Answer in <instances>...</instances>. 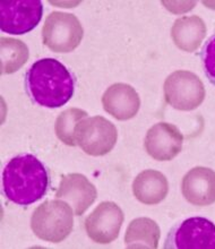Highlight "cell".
<instances>
[{
  "label": "cell",
  "mask_w": 215,
  "mask_h": 249,
  "mask_svg": "<svg viewBox=\"0 0 215 249\" xmlns=\"http://www.w3.org/2000/svg\"><path fill=\"white\" fill-rule=\"evenodd\" d=\"M76 79L54 58L36 60L25 74V89L31 100L44 108H60L72 98Z\"/></svg>",
  "instance_id": "obj_1"
},
{
  "label": "cell",
  "mask_w": 215,
  "mask_h": 249,
  "mask_svg": "<svg viewBox=\"0 0 215 249\" xmlns=\"http://www.w3.org/2000/svg\"><path fill=\"white\" fill-rule=\"evenodd\" d=\"M49 187V171L42 161L31 153L10 159L2 171L3 195L19 206H29L42 199Z\"/></svg>",
  "instance_id": "obj_2"
},
{
  "label": "cell",
  "mask_w": 215,
  "mask_h": 249,
  "mask_svg": "<svg viewBox=\"0 0 215 249\" xmlns=\"http://www.w3.org/2000/svg\"><path fill=\"white\" fill-rule=\"evenodd\" d=\"M31 228L40 239L54 244L61 243L74 228L72 207L62 199L46 200L32 214Z\"/></svg>",
  "instance_id": "obj_3"
},
{
  "label": "cell",
  "mask_w": 215,
  "mask_h": 249,
  "mask_svg": "<svg viewBox=\"0 0 215 249\" xmlns=\"http://www.w3.org/2000/svg\"><path fill=\"white\" fill-rule=\"evenodd\" d=\"M84 30L74 14L53 12L46 18L42 29L44 46L58 53L74 51L82 42Z\"/></svg>",
  "instance_id": "obj_4"
},
{
  "label": "cell",
  "mask_w": 215,
  "mask_h": 249,
  "mask_svg": "<svg viewBox=\"0 0 215 249\" xmlns=\"http://www.w3.org/2000/svg\"><path fill=\"white\" fill-rule=\"evenodd\" d=\"M164 98L172 108L192 111L205 99V88L196 74L188 71H176L164 82Z\"/></svg>",
  "instance_id": "obj_5"
},
{
  "label": "cell",
  "mask_w": 215,
  "mask_h": 249,
  "mask_svg": "<svg viewBox=\"0 0 215 249\" xmlns=\"http://www.w3.org/2000/svg\"><path fill=\"white\" fill-rule=\"evenodd\" d=\"M114 124L101 116L81 120L75 127V141L86 154L102 157L110 153L117 143Z\"/></svg>",
  "instance_id": "obj_6"
},
{
  "label": "cell",
  "mask_w": 215,
  "mask_h": 249,
  "mask_svg": "<svg viewBox=\"0 0 215 249\" xmlns=\"http://www.w3.org/2000/svg\"><path fill=\"white\" fill-rule=\"evenodd\" d=\"M165 249H215V224L200 216L189 217L172 228Z\"/></svg>",
  "instance_id": "obj_7"
},
{
  "label": "cell",
  "mask_w": 215,
  "mask_h": 249,
  "mask_svg": "<svg viewBox=\"0 0 215 249\" xmlns=\"http://www.w3.org/2000/svg\"><path fill=\"white\" fill-rule=\"evenodd\" d=\"M40 0H15L0 3V27L2 32L23 36L39 25L43 16Z\"/></svg>",
  "instance_id": "obj_8"
},
{
  "label": "cell",
  "mask_w": 215,
  "mask_h": 249,
  "mask_svg": "<svg viewBox=\"0 0 215 249\" xmlns=\"http://www.w3.org/2000/svg\"><path fill=\"white\" fill-rule=\"evenodd\" d=\"M125 215L123 210L113 202H102L86 217L88 236L98 244H110L119 236Z\"/></svg>",
  "instance_id": "obj_9"
},
{
  "label": "cell",
  "mask_w": 215,
  "mask_h": 249,
  "mask_svg": "<svg viewBox=\"0 0 215 249\" xmlns=\"http://www.w3.org/2000/svg\"><path fill=\"white\" fill-rule=\"evenodd\" d=\"M183 135L175 124H155L147 130L144 146L147 154L157 161H170L182 150Z\"/></svg>",
  "instance_id": "obj_10"
},
{
  "label": "cell",
  "mask_w": 215,
  "mask_h": 249,
  "mask_svg": "<svg viewBox=\"0 0 215 249\" xmlns=\"http://www.w3.org/2000/svg\"><path fill=\"white\" fill-rule=\"evenodd\" d=\"M55 197L66 200L72 207L75 215L81 216L95 202L98 190L84 175L69 174L61 177Z\"/></svg>",
  "instance_id": "obj_11"
},
{
  "label": "cell",
  "mask_w": 215,
  "mask_h": 249,
  "mask_svg": "<svg viewBox=\"0 0 215 249\" xmlns=\"http://www.w3.org/2000/svg\"><path fill=\"white\" fill-rule=\"evenodd\" d=\"M181 192L193 205H212L215 203V171L206 167L193 168L182 179Z\"/></svg>",
  "instance_id": "obj_12"
},
{
  "label": "cell",
  "mask_w": 215,
  "mask_h": 249,
  "mask_svg": "<svg viewBox=\"0 0 215 249\" xmlns=\"http://www.w3.org/2000/svg\"><path fill=\"white\" fill-rule=\"evenodd\" d=\"M105 111L118 120H129L137 115L141 108V99L133 86L116 83L107 89L102 96Z\"/></svg>",
  "instance_id": "obj_13"
},
{
  "label": "cell",
  "mask_w": 215,
  "mask_h": 249,
  "mask_svg": "<svg viewBox=\"0 0 215 249\" xmlns=\"http://www.w3.org/2000/svg\"><path fill=\"white\" fill-rule=\"evenodd\" d=\"M169 192L168 179L160 171L144 170L133 182V194L145 205H157L165 198Z\"/></svg>",
  "instance_id": "obj_14"
},
{
  "label": "cell",
  "mask_w": 215,
  "mask_h": 249,
  "mask_svg": "<svg viewBox=\"0 0 215 249\" xmlns=\"http://www.w3.org/2000/svg\"><path fill=\"white\" fill-rule=\"evenodd\" d=\"M206 36V25L200 17L183 16L173 24L171 36L179 49L186 53H194L198 49Z\"/></svg>",
  "instance_id": "obj_15"
},
{
  "label": "cell",
  "mask_w": 215,
  "mask_h": 249,
  "mask_svg": "<svg viewBox=\"0 0 215 249\" xmlns=\"http://www.w3.org/2000/svg\"><path fill=\"white\" fill-rule=\"evenodd\" d=\"M160 228L158 223L148 217H138L127 228L125 243L128 248H152L159 246Z\"/></svg>",
  "instance_id": "obj_16"
},
{
  "label": "cell",
  "mask_w": 215,
  "mask_h": 249,
  "mask_svg": "<svg viewBox=\"0 0 215 249\" xmlns=\"http://www.w3.org/2000/svg\"><path fill=\"white\" fill-rule=\"evenodd\" d=\"M86 117H88V112L82 109L72 108L62 111L58 116L54 124L57 137L68 146H76L77 143L75 141V127Z\"/></svg>",
  "instance_id": "obj_17"
},
{
  "label": "cell",
  "mask_w": 215,
  "mask_h": 249,
  "mask_svg": "<svg viewBox=\"0 0 215 249\" xmlns=\"http://www.w3.org/2000/svg\"><path fill=\"white\" fill-rule=\"evenodd\" d=\"M12 57L9 65L2 71V74H12L18 71L29 59V49L22 41L15 39H1V65L6 64Z\"/></svg>",
  "instance_id": "obj_18"
},
{
  "label": "cell",
  "mask_w": 215,
  "mask_h": 249,
  "mask_svg": "<svg viewBox=\"0 0 215 249\" xmlns=\"http://www.w3.org/2000/svg\"><path fill=\"white\" fill-rule=\"evenodd\" d=\"M200 60L206 77L209 78L211 84L215 86V34L204 44L200 53Z\"/></svg>",
  "instance_id": "obj_19"
}]
</instances>
